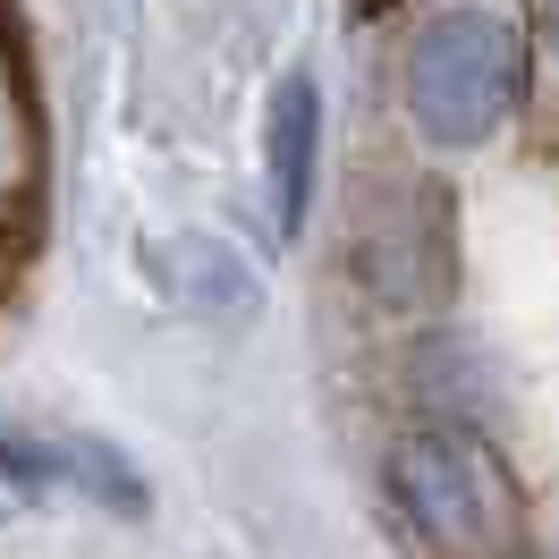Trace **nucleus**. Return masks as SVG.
I'll use <instances>...</instances> for the list:
<instances>
[{
  "instance_id": "3",
  "label": "nucleus",
  "mask_w": 559,
  "mask_h": 559,
  "mask_svg": "<svg viewBox=\"0 0 559 559\" xmlns=\"http://www.w3.org/2000/svg\"><path fill=\"white\" fill-rule=\"evenodd\" d=\"M314 153H322V94H314V76H280L272 119H263V170H272L280 238L306 229V204H314Z\"/></svg>"
},
{
  "instance_id": "2",
  "label": "nucleus",
  "mask_w": 559,
  "mask_h": 559,
  "mask_svg": "<svg viewBox=\"0 0 559 559\" xmlns=\"http://www.w3.org/2000/svg\"><path fill=\"white\" fill-rule=\"evenodd\" d=\"M390 491H399V518L424 534L432 559H509L518 543V484L509 466L457 432V424H424L390 450Z\"/></svg>"
},
{
  "instance_id": "1",
  "label": "nucleus",
  "mask_w": 559,
  "mask_h": 559,
  "mask_svg": "<svg viewBox=\"0 0 559 559\" xmlns=\"http://www.w3.org/2000/svg\"><path fill=\"white\" fill-rule=\"evenodd\" d=\"M518 85H525V51H518V26L500 9H441L432 26H416L407 60H399L407 119L441 153L484 144L518 110Z\"/></svg>"
}]
</instances>
